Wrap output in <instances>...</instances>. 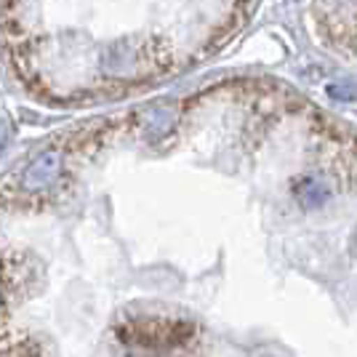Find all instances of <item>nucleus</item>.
Masks as SVG:
<instances>
[{"label":"nucleus","instance_id":"f257e3e1","mask_svg":"<svg viewBox=\"0 0 357 357\" xmlns=\"http://www.w3.org/2000/svg\"><path fill=\"white\" fill-rule=\"evenodd\" d=\"M61 171V155L59 152H45L24 174V190H45L51 181H56Z\"/></svg>","mask_w":357,"mask_h":357},{"label":"nucleus","instance_id":"f03ea898","mask_svg":"<svg viewBox=\"0 0 357 357\" xmlns=\"http://www.w3.org/2000/svg\"><path fill=\"white\" fill-rule=\"evenodd\" d=\"M298 197H301V203L307 206V208H317L323 200L328 197V190L320 184V181H314V178H310L304 187H301V192H298Z\"/></svg>","mask_w":357,"mask_h":357},{"label":"nucleus","instance_id":"7ed1b4c3","mask_svg":"<svg viewBox=\"0 0 357 357\" xmlns=\"http://www.w3.org/2000/svg\"><path fill=\"white\" fill-rule=\"evenodd\" d=\"M147 120H149L152 134L160 136V134H165V131L171 128V120H174V115H171V109H168V107H158V109H152V112H149Z\"/></svg>","mask_w":357,"mask_h":357},{"label":"nucleus","instance_id":"20e7f679","mask_svg":"<svg viewBox=\"0 0 357 357\" xmlns=\"http://www.w3.org/2000/svg\"><path fill=\"white\" fill-rule=\"evenodd\" d=\"M328 93L339 102H352V99H357V83H347V80L333 83V86H328Z\"/></svg>","mask_w":357,"mask_h":357}]
</instances>
